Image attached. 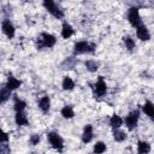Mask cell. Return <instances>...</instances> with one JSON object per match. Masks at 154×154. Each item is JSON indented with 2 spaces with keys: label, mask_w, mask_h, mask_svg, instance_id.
<instances>
[{
  "label": "cell",
  "mask_w": 154,
  "mask_h": 154,
  "mask_svg": "<svg viewBox=\"0 0 154 154\" xmlns=\"http://www.w3.org/2000/svg\"><path fill=\"white\" fill-rule=\"evenodd\" d=\"M91 140H93V126L90 124H87L82 134V141L83 143H89Z\"/></svg>",
  "instance_id": "30bf717a"
},
{
  "label": "cell",
  "mask_w": 154,
  "mask_h": 154,
  "mask_svg": "<svg viewBox=\"0 0 154 154\" xmlns=\"http://www.w3.org/2000/svg\"><path fill=\"white\" fill-rule=\"evenodd\" d=\"M122 124H123V119H122L120 116L113 114V116L111 117V119H109V125H111L113 129H119V128L122 126Z\"/></svg>",
  "instance_id": "e0dca14e"
},
{
  "label": "cell",
  "mask_w": 154,
  "mask_h": 154,
  "mask_svg": "<svg viewBox=\"0 0 154 154\" xmlns=\"http://www.w3.org/2000/svg\"><path fill=\"white\" fill-rule=\"evenodd\" d=\"M11 153V149L7 144H1L0 146V154H10Z\"/></svg>",
  "instance_id": "f1b7e54d"
},
{
  "label": "cell",
  "mask_w": 154,
  "mask_h": 154,
  "mask_svg": "<svg viewBox=\"0 0 154 154\" xmlns=\"http://www.w3.org/2000/svg\"><path fill=\"white\" fill-rule=\"evenodd\" d=\"M43 6H45V8H46L53 17H55V18H58V19H61V18L64 17V11H63L55 2H53V1H51V0H45V1H43Z\"/></svg>",
  "instance_id": "7a4b0ae2"
},
{
  "label": "cell",
  "mask_w": 154,
  "mask_h": 154,
  "mask_svg": "<svg viewBox=\"0 0 154 154\" xmlns=\"http://www.w3.org/2000/svg\"><path fill=\"white\" fill-rule=\"evenodd\" d=\"M76 64V59L75 58H67L66 60L63 61L61 64V69H72Z\"/></svg>",
  "instance_id": "484cf974"
},
{
  "label": "cell",
  "mask_w": 154,
  "mask_h": 154,
  "mask_svg": "<svg viewBox=\"0 0 154 154\" xmlns=\"http://www.w3.org/2000/svg\"><path fill=\"white\" fill-rule=\"evenodd\" d=\"M13 106H14V111L16 112H24V109L26 107V102L20 100V99H16Z\"/></svg>",
  "instance_id": "7402d4cb"
},
{
  "label": "cell",
  "mask_w": 154,
  "mask_h": 154,
  "mask_svg": "<svg viewBox=\"0 0 154 154\" xmlns=\"http://www.w3.org/2000/svg\"><path fill=\"white\" fill-rule=\"evenodd\" d=\"M106 91H107V84L102 79V77H100L99 81L94 84V93H95L96 96L100 97V96H103L106 94Z\"/></svg>",
  "instance_id": "ba28073f"
},
{
  "label": "cell",
  "mask_w": 154,
  "mask_h": 154,
  "mask_svg": "<svg viewBox=\"0 0 154 154\" xmlns=\"http://www.w3.org/2000/svg\"><path fill=\"white\" fill-rule=\"evenodd\" d=\"M85 67L87 70H89L90 72H95L99 69V64L95 60H87L85 61Z\"/></svg>",
  "instance_id": "d4e9b609"
},
{
  "label": "cell",
  "mask_w": 154,
  "mask_h": 154,
  "mask_svg": "<svg viewBox=\"0 0 154 154\" xmlns=\"http://www.w3.org/2000/svg\"><path fill=\"white\" fill-rule=\"evenodd\" d=\"M11 97V90H8L6 87L0 88V103H5Z\"/></svg>",
  "instance_id": "d6986e66"
},
{
  "label": "cell",
  "mask_w": 154,
  "mask_h": 154,
  "mask_svg": "<svg viewBox=\"0 0 154 154\" xmlns=\"http://www.w3.org/2000/svg\"><path fill=\"white\" fill-rule=\"evenodd\" d=\"M95 51V45L89 43L87 41H78L73 46L75 54H84V53H93Z\"/></svg>",
  "instance_id": "6da1fadb"
},
{
  "label": "cell",
  "mask_w": 154,
  "mask_h": 154,
  "mask_svg": "<svg viewBox=\"0 0 154 154\" xmlns=\"http://www.w3.org/2000/svg\"><path fill=\"white\" fill-rule=\"evenodd\" d=\"M137 152L138 154H148L150 152V144L146 141H140L137 144Z\"/></svg>",
  "instance_id": "2e32d148"
},
{
  "label": "cell",
  "mask_w": 154,
  "mask_h": 154,
  "mask_svg": "<svg viewBox=\"0 0 154 154\" xmlns=\"http://www.w3.org/2000/svg\"><path fill=\"white\" fill-rule=\"evenodd\" d=\"M30 154H37V153H35V152H32V153H30Z\"/></svg>",
  "instance_id": "f546056e"
},
{
  "label": "cell",
  "mask_w": 154,
  "mask_h": 154,
  "mask_svg": "<svg viewBox=\"0 0 154 154\" xmlns=\"http://www.w3.org/2000/svg\"><path fill=\"white\" fill-rule=\"evenodd\" d=\"M40 141H41V137H40L38 135H36V134L31 135V136H30V138H29V142H30V144H32V146L38 144V143H40Z\"/></svg>",
  "instance_id": "4316f807"
},
{
  "label": "cell",
  "mask_w": 154,
  "mask_h": 154,
  "mask_svg": "<svg viewBox=\"0 0 154 154\" xmlns=\"http://www.w3.org/2000/svg\"><path fill=\"white\" fill-rule=\"evenodd\" d=\"M60 113H61V116H63L64 118H66V119H71V118H73V116H75V112H73V109H72L71 106H64V107L61 108Z\"/></svg>",
  "instance_id": "ffe728a7"
},
{
  "label": "cell",
  "mask_w": 154,
  "mask_h": 154,
  "mask_svg": "<svg viewBox=\"0 0 154 154\" xmlns=\"http://www.w3.org/2000/svg\"><path fill=\"white\" fill-rule=\"evenodd\" d=\"M128 20L130 22V24L135 28H137L140 24H142V19L138 12L137 7H130L128 11Z\"/></svg>",
  "instance_id": "5b68a950"
},
{
  "label": "cell",
  "mask_w": 154,
  "mask_h": 154,
  "mask_svg": "<svg viewBox=\"0 0 154 154\" xmlns=\"http://www.w3.org/2000/svg\"><path fill=\"white\" fill-rule=\"evenodd\" d=\"M142 108H143V112H144L149 118H153V117H154V105H153L152 101L147 100V101L144 102V105H143Z\"/></svg>",
  "instance_id": "9a60e30c"
},
{
  "label": "cell",
  "mask_w": 154,
  "mask_h": 154,
  "mask_svg": "<svg viewBox=\"0 0 154 154\" xmlns=\"http://www.w3.org/2000/svg\"><path fill=\"white\" fill-rule=\"evenodd\" d=\"M73 32H75L73 28H72L69 23L64 22V23H63V26H61V36H63V38H69V37H71V36L73 35Z\"/></svg>",
  "instance_id": "7c38bea8"
},
{
  "label": "cell",
  "mask_w": 154,
  "mask_h": 154,
  "mask_svg": "<svg viewBox=\"0 0 154 154\" xmlns=\"http://www.w3.org/2000/svg\"><path fill=\"white\" fill-rule=\"evenodd\" d=\"M47 137H48L49 144H51L54 149H58L59 152L63 150V148H64V140H63L57 132H54V131L48 132V134H47Z\"/></svg>",
  "instance_id": "277c9868"
},
{
  "label": "cell",
  "mask_w": 154,
  "mask_h": 154,
  "mask_svg": "<svg viewBox=\"0 0 154 154\" xmlns=\"http://www.w3.org/2000/svg\"><path fill=\"white\" fill-rule=\"evenodd\" d=\"M57 42V38L55 36H53L52 34H48V32H42L41 34V37L37 40V48L41 49L42 47H53Z\"/></svg>",
  "instance_id": "3957f363"
},
{
  "label": "cell",
  "mask_w": 154,
  "mask_h": 154,
  "mask_svg": "<svg viewBox=\"0 0 154 154\" xmlns=\"http://www.w3.org/2000/svg\"><path fill=\"white\" fill-rule=\"evenodd\" d=\"M61 87H63L64 90H72V89L75 88V82H73V79H72L71 77L66 76V77H64V79H63Z\"/></svg>",
  "instance_id": "ac0fdd59"
},
{
  "label": "cell",
  "mask_w": 154,
  "mask_h": 154,
  "mask_svg": "<svg viewBox=\"0 0 154 154\" xmlns=\"http://www.w3.org/2000/svg\"><path fill=\"white\" fill-rule=\"evenodd\" d=\"M113 137H114V140H116L117 142H123V141L126 140V134H125V131H122V130H119V129H114V131H113Z\"/></svg>",
  "instance_id": "44dd1931"
},
{
  "label": "cell",
  "mask_w": 154,
  "mask_h": 154,
  "mask_svg": "<svg viewBox=\"0 0 154 154\" xmlns=\"http://www.w3.org/2000/svg\"><path fill=\"white\" fill-rule=\"evenodd\" d=\"M105 150H106V144L103 142L99 141L94 144V153L95 154H102V153H105Z\"/></svg>",
  "instance_id": "cb8c5ba5"
},
{
  "label": "cell",
  "mask_w": 154,
  "mask_h": 154,
  "mask_svg": "<svg viewBox=\"0 0 154 154\" xmlns=\"http://www.w3.org/2000/svg\"><path fill=\"white\" fill-rule=\"evenodd\" d=\"M38 107H40V109L42 112H45V113L48 112L49 108H51V99H49V96H42L40 99V101H38Z\"/></svg>",
  "instance_id": "4fadbf2b"
},
{
  "label": "cell",
  "mask_w": 154,
  "mask_h": 154,
  "mask_svg": "<svg viewBox=\"0 0 154 154\" xmlns=\"http://www.w3.org/2000/svg\"><path fill=\"white\" fill-rule=\"evenodd\" d=\"M7 141H8V135L2 129H0V143H6Z\"/></svg>",
  "instance_id": "83f0119b"
},
{
  "label": "cell",
  "mask_w": 154,
  "mask_h": 154,
  "mask_svg": "<svg viewBox=\"0 0 154 154\" xmlns=\"http://www.w3.org/2000/svg\"><path fill=\"white\" fill-rule=\"evenodd\" d=\"M20 84H22V82L19 81V79H17L16 77H13V76H8L7 77V82H6V88L8 89V90H14V89H17V88H19L20 87Z\"/></svg>",
  "instance_id": "8fae6325"
},
{
  "label": "cell",
  "mask_w": 154,
  "mask_h": 154,
  "mask_svg": "<svg viewBox=\"0 0 154 154\" xmlns=\"http://www.w3.org/2000/svg\"><path fill=\"white\" fill-rule=\"evenodd\" d=\"M138 118H140V111L138 109H135V111L130 112L126 116V118H125V125H126V128L129 130H134L137 126Z\"/></svg>",
  "instance_id": "8992f818"
},
{
  "label": "cell",
  "mask_w": 154,
  "mask_h": 154,
  "mask_svg": "<svg viewBox=\"0 0 154 154\" xmlns=\"http://www.w3.org/2000/svg\"><path fill=\"white\" fill-rule=\"evenodd\" d=\"M123 41H124L125 47H126L129 51H132V49L136 47V43H135L134 38H131L130 36H124V37H123Z\"/></svg>",
  "instance_id": "603a6c76"
},
{
  "label": "cell",
  "mask_w": 154,
  "mask_h": 154,
  "mask_svg": "<svg viewBox=\"0 0 154 154\" xmlns=\"http://www.w3.org/2000/svg\"><path fill=\"white\" fill-rule=\"evenodd\" d=\"M136 35H137V37H138L140 40H142V41H148V40L150 38L149 30L147 29V26H146L143 23L140 24V25L136 28Z\"/></svg>",
  "instance_id": "9c48e42d"
},
{
  "label": "cell",
  "mask_w": 154,
  "mask_h": 154,
  "mask_svg": "<svg viewBox=\"0 0 154 154\" xmlns=\"http://www.w3.org/2000/svg\"><path fill=\"white\" fill-rule=\"evenodd\" d=\"M16 124L18 126H23V125H26L28 124V117L24 112H16Z\"/></svg>",
  "instance_id": "5bb4252c"
},
{
  "label": "cell",
  "mask_w": 154,
  "mask_h": 154,
  "mask_svg": "<svg viewBox=\"0 0 154 154\" xmlns=\"http://www.w3.org/2000/svg\"><path fill=\"white\" fill-rule=\"evenodd\" d=\"M1 30H2V32H4L8 38H12V37L14 36V34H16V29H14V26H13V24H12V22H11L10 19H5V20L2 22V24H1Z\"/></svg>",
  "instance_id": "52a82bcc"
}]
</instances>
